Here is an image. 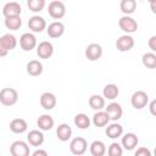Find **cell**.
<instances>
[{"instance_id":"obj_1","label":"cell","mask_w":156,"mask_h":156,"mask_svg":"<svg viewBox=\"0 0 156 156\" xmlns=\"http://www.w3.org/2000/svg\"><path fill=\"white\" fill-rule=\"evenodd\" d=\"M17 46V39L13 34L6 33L0 37V57H4L9 54V51L13 50Z\"/></svg>"},{"instance_id":"obj_2","label":"cell","mask_w":156,"mask_h":156,"mask_svg":"<svg viewBox=\"0 0 156 156\" xmlns=\"http://www.w3.org/2000/svg\"><path fill=\"white\" fill-rule=\"evenodd\" d=\"M18 101V93L13 88H2L0 90V102L4 106H13Z\"/></svg>"},{"instance_id":"obj_3","label":"cell","mask_w":156,"mask_h":156,"mask_svg":"<svg viewBox=\"0 0 156 156\" xmlns=\"http://www.w3.org/2000/svg\"><path fill=\"white\" fill-rule=\"evenodd\" d=\"M48 13L54 20H61L66 15V6L62 1L54 0L48 6Z\"/></svg>"},{"instance_id":"obj_4","label":"cell","mask_w":156,"mask_h":156,"mask_svg":"<svg viewBox=\"0 0 156 156\" xmlns=\"http://www.w3.org/2000/svg\"><path fill=\"white\" fill-rule=\"evenodd\" d=\"M130 104L135 110H141L149 104V95L143 90H136L130 98Z\"/></svg>"},{"instance_id":"obj_5","label":"cell","mask_w":156,"mask_h":156,"mask_svg":"<svg viewBox=\"0 0 156 156\" xmlns=\"http://www.w3.org/2000/svg\"><path fill=\"white\" fill-rule=\"evenodd\" d=\"M118 26H119V28H121L126 34L134 33V32H136V29H138V22H136L133 17H130V16H128V15H124V16H122V17L118 20Z\"/></svg>"},{"instance_id":"obj_6","label":"cell","mask_w":156,"mask_h":156,"mask_svg":"<svg viewBox=\"0 0 156 156\" xmlns=\"http://www.w3.org/2000/svg\"><path fill=\"white\" fill-rule=\"evenodd\" d=\"M87 149H88V143H87V140H85L84 138H82V136L73 138V139L71 140V143H69V150H71V152H72L73 155L80 156V155L85 154Z\"/></svg>"},{"instance_id":"obj_7","label":"cell","mask_w":156,"mask_h":156,"mask_svg":"<svg viewBox=\"0 0 156 156\" xmlns=\"http://www.w3.org/2000/svg\"><path fill=\"white\" fill-rule=\"evenodd\" d=\"M10 154L12 156H28L29 155V146L23 140H16L10 146Z\"/></svg>"},{"instance_id":"obj_8","label":"cell","mask_w":156,"mask_h":156,"mask_svg":"<svg viewBox=\"0 0 156 156\" xmlns=\"http://www.w3.org/2000/svg\"><path fill=\"white\" fill-rule=\"evenodd\" d=\"M20 46L23 51H30L37 48V38L32 33H23L20 38Z\"/></svg>"},{"instance_id":"obj_9","label":"cell","mask_w":156,"mask_h":156,"mask_svg":"<svg viewBox=\"0 0 156 156\" xmlns=\"http://www.w3.org/2000/svg\"><path fill=\"white\" fill-rule=\"evenodd\" d=\"M134 46V38L129 34H124V35H121L117 40H116V48L118 51L121 52H126V51H129L132 50Z\"/></svg>"},{"instance_id":"obj_10","label":"cell","mask_w":156,"mask_h":156,"mask_svg":"<svg viewBox=\"0 0 156 156\" xmlns=\"http://www.w3.org/2000/svg\"><path fill=\"white\" fill-rule=\"evenodd\" d=\"M84 54L89 61H98L102 56V46L98 43H91L85 48Z\"/></svg>"},{"instance_id":"obj_11","label":"cell","mask_w":156,"mask_h":156,"mask_svg":"<svg viewBox=\"0 0 156 156\" xmlns=\"http://www.w3.org/2000/svg\"><path fill=\"white\" fill-rule=\"evenodd\" d=\"M28 28L34 33H41L44 29H46V21L41 16H32L28 20Z\"/></svg>"},{"instance_id":"obj_12","label":"cell","mask_w":156,"mask_h":156,"mask_svg":"<svg viewBox=\"0 0 156 156\" xmlns=\"http://www.w3.org/2000/svg\"><path fill=\"white\" fill-rule=\"evenodd\" d=\"M54 54V45L50 41H41L39 43V45H37V55L39 56V58H44L48 60Z\"/></svg>"},{"instance_id":"obj_13","label":"cell","mask_w":156,"mask_h":156,"mask_svg":"<svg viewBox=\"0 0 156 156\" xmlns=\"http://www.w3.org/2000/svg\"><path fill=\"white\" fill-rule=\"evenodd\" d=\"M105 112L107 113L110 121H118L123 115V108L118 102H111L105 107Z\"/></svg>"},{"instance_id":"obj_14","label":"cell","mask_w":156,"mask_h":156,"mask_svg":"<svg viewBox=\"0 0 156 156\" xmlns=\"http://www.w3.org/2000/svg\"><path fill=\"white\" fill-rule=\"evenodd\" d=\"M138 144H139V139H138L136 134H134V133H126L122 136L121 145H122L123 149H126L128 151H132L133 149H135L138 146Z\"/></svg>"},{"instance_id":"obj_15","label":"cell","mask_w":156,"mask_h":156,"mask_svg":"<svg viewBox=\"0 0 156 156\" xmlns=\"http://www.w3.org/2000/svg\"><path fill=\"white\" fill-rule=\"evenodd\" d=\"M46 33L50 38L52 39H56V38H60L63 33H65V26L62 22L60 21H55L52 23H50L48 27H46Z\"/></svg>"},{"instance_id":"obj_16","label":"cell","mask_w":156,"mask_h":156,"mask_svg":"<svg viewBox=\"0 0 156 156\" xmlns=\"http://www.w3.org/2000/svg\"><path fill=\"white\" fill-rule=\"evenodd\" d=\"M39 101H40L41 107H43L44 110H48V111L55 108L56 102H57L55 94H52V93H50V91L43 93V94L40 95V100H39Z\"/></svg>"},{"instance_id":"obj_17","label":"cell","mask_w":156,"mask_h":156,"mask_svg":"<svg viewBox=\"0 0 156 156\" xmlns=\"http://www.w3.org/2000/svg\"><path fill=\"white\" fill-rule=\"evenodd\" d=\"M22 12V9H21V5L16 1H10V2H6L2 7V15L5 17L7 16H17V15H21Z\"/></svg>"},{"instance_id":"obj_18","label":"cell","mask_w":156,"mask_h":156,"mask_svg":"<svg viewBox=\"0 0 156 156\" xmlns=\"http://www.w3.org/2000/svg\"><path fill=\"white\" fill-rule=\"evenodd\" d=\"M56 135L61 141H68L72 136V128L68 123H61L56 128Z\"/></svg>"},{"instance_id":"obj_19","label":"cell","mask_w":156,"mask_h":156,"mask_svg":"<svg viewBox=\"0 0 156 156\" xmlns=\"http://www.w3.org/2000/svg\"><path fill=\"white\" fill-rule=\"evenodd\" d=\"M28 124L27 121L23 118H15L10 122V130L15 134H22L27 130Z\"/></svg>"},{"instance_id":"obj_20","label":"cell","mask_w":156,"mask_h":156,"mask_svg":"<svg viewBox=\"0 0 156 156\" xmlns=\"http://www.w3.org/2000/svg\"><path fill=\"white\" fill-rule=\"evenodd\" d=\"M105 133H106V135H107L110 139H117V138L122 136V134H123V127H122L119 123H117V122L115 121L113 123L107 124Z\"/></svg>"},{"instance_id":"obj_21","label":"cell","mask_w":156,"mask_h":156,"mask_svg":"<svg viewBox=\"0 0 156 156\" xmlns=\"http://www.w3.org/2000/svg\"><path fill=\"white\" fill-rule=\"evenodd\" d=\"M54 124H55V121L50 115H41L37 119V126L39 127L40 130H44V132L52 129Z\"/></svg>"},{"instance_id":"obj_22","label":"cell","mask_w":156,"mask_h":156,"mask_svg":"<svg viewBox=\"0 0 156 156\" xmlns=\"http://www.w3.org/2000/svg\"><path fill=\"white\" fill-rule=\"evenodd\" d=\"M27 140L32 146H40L44 143V134L41 130L38 129H33L28 133L27 135Z\"/></svg>"},{"instance_id":"obj_23","label":"cell","mask_w":156,"mask_h":156,"mask_svg":"<svg viewBox=\"0 0 156 156\" xmlns=\"http://www.w3.org/2000/svg\"><path fill=\"white\" fill-rule=\"evenodd\" d=\"M110 123V118L107 116V113L102 110H99L94 116H93V124L98 128H101V127H105Z\"/></svg>"},{"instance_id":"obj_24","label":"cell","mask_w":156,"mask_h":156,"mask_svg":"<svg viewBox=\"0 0 156 156\" xmlns=\"http://www.w3.org/2000/svg\"><path fill=\"white\" fill-rule=\"evenodd\" d=\"M5 27L10 30H17L21 28L22 26V20H21V15H17V16H7L5 17Z\"/></svg>"},{"instance_id":"obj_25","label":"cell","mask_w":156,"mask_h":156,"mask_svg":"<svg viewBox=\"0 0 156 156\" xmlns=\"http://www.w3.org/2000/svg\"><path fill=\"white\" fill-rule=\"evenodd\" d=\"M27 73L29 76L37 77L43 73V63L38 60H32L27 63Z\"/></svg>"},{"instance_id":"obj_26","label":"cell","mask_w":156,"mask_h":156,"mask_svg":"<svg viewBox=\"0 0 156 156\" xmlns=\"http://www.w3.org/2000/svg\"><path fill=\"white\" fill-rule=\"evenodd\" d=\"M118 94H119V89H118V87H117L116 84H113V83L106 84V85L104 87V89H102V96H104L105 99H107V100H113V99H116V98L118 96Z\"/></svg>"},{"instance_id":"obj_27","label":"cell","mask_w":156,"mask_h":156,"mask_svg":"<svg viewBox=\"0 0 156 156\" xmlns=\"http://www.w3.org/2000/svg\"><path fill=\"white\" fill-rule=\"evenodd\" d=\"M88 104H89V106H90L93 110H95V111L102 110V108L105 107V98L101 96V95H99V94H94V95H91V96L89 98Z\"/></svg>"},{"instance_id":"obj_28","label":"cell","mask_w":156,"mask_h":156,"mask_svg":"<svg viewBox=\"0 0 156 156\" xmlns=\"http://www.w3.org/2000/svg\"><path fill=\"white\" fill-rule=\"evenodd\" d=\"M73 122H74V126L77 128H79V129H88L90 127V123H91L90 118L85 113H78V115H76Z\"/></svg>"},{"instance_id":"obj_29","label":"cell","mask_w":156,"mask_h":156,"mask_svg":"<svg viewBox=\"0 0 156 156\" xmlns=\"http://www.w3.org/2000/svg\"><path fill=\"white\" fill-rule=\"evenodd\" d=\"M90 154L93 156H104L106 154V145L101 140H94L90 144Z\"/></svg>"},{"instance_id":"obj_30","label":"cell","mask_w":156,"mask_h":156,"mask_svg":"<svg viewBox=\"0 0 156 156\" xmlns=\"http://www.w3.org/2000/svg\"><path fill=\"white\" fill-rule=\"evenodd\" d=\"M119 9L124 15H132L136 10V1L135 0H121Z\"/></svg>"},{"instance_id":"obj_31","label":"cell","mask_w":156,"mask_h":156,"mask_svg":"<svg viewBox=\"0 0 156 156\" xmlns=\"http://www.w3.org/2000/svg\"><path fill=\"white\" fill-rule=\"evenodd\" d=\"M141 62L146 68H156V55L154 52H145L141 57Z\"/></svg>"},{"instance_id":"obj_32","label":"cell","mask_w":156,"mask_h":156,"mask_svg":"<svg viewBox=\"0 0 156 156\" xmlns=\"http://www.w3.org/2000/svg\"><path fill=\"white\" fill-rule=\"evenodd\" d=\"M45 0H27V6L33 12H40L45 7Z\"/></svg>"},{"instance_id":"obj_33","label":"cell","mask_w":156,"mask_h":156,"mask_svg":"<svg viewBox=\"0 0 156 156\" xmlns=\"http://www.w3.org/2000/svg\"><path fill=\"white\" fill-rule=\"evenodd\" d=\"M107 154H108V156H122L123 147L118 143H112L107 149Z\"/></svg>"},{"instance_id":"obj_34","label":"cell","mask_w":156,"mask_h":156,"mask_svg":"<svg viewBox=\"0 0 156 156\" xmlns=\"http://www.w3.org/2000/svg\"><path fill=\"white\" fill-rule=\"evenodd\" d=\"M135 156H151V152L146 147H139L135 151Z\"/></svg>"},{"instance_id":"obj_35","label":"cell","mask_w":156,"mask_h":156,"mask_svg":"<svg viewBox=\"0 0 156 156\" xmlns=\"http://www.w3.org/2000/svg\"><path fill=\"white\" fill-rule=\"evenodd\" d=\"M149 48L151 49L152 52L156 51V35H152V37L149 39Z\"/></svg>"},{"instance_id":"obj_36","label":"cell","mask_w":156,"mask_h":156,"mask_svg":"<svg viewBox=\"0 0 156 156\" xmlns=\"http://www.w3.org/2000/svg\"><path fill=\"white\" fill-rule=\"evenodd\" d=\"M32 155H33V156H48V152H46L45 150H40V149H38V150L33 151Z\"/></svg>"},{"instance_id":"obj_37","label":"cell","mask_w":156,"mask_h":156,"mask_svg":"<svg viewBox=\"0 0 156 156\" xmlns=\"http://www.w3.org/2000/svg\"><path fill=\"white\" fill-rule=\"evenodd\" d=\"M155 105H156V100H152L151 102H150V112H151V115H156V112H155Z\"/></svg>"},{"instance_id":"obj_38","label":"cell","mask_w":156,"mask_h":156,"mask_svg":"<svg viewBox=\"0 0 156 156\" xmlns=\"http://www.w3.org/2000/svg\"><path fill=\"white\" fill-rule=\"evenodd\" d=\"M150 6H151V11L155 13V12H156V0L150 1Z\"/></svg>"},{"instance_id":"obj_39","label":"cell","mask_w":156,"mask_h":156,"mask_svg":"<svg viewBox=\"0 0 156 156\" xmlns=\"http://www.w3.org/2000/svg\"><path fill=\"white\" fill-rule=\"evenodd\" d=\"M147 1H149V2H150V1H152V0H147Z\"/></svg>"}]
</instances>
